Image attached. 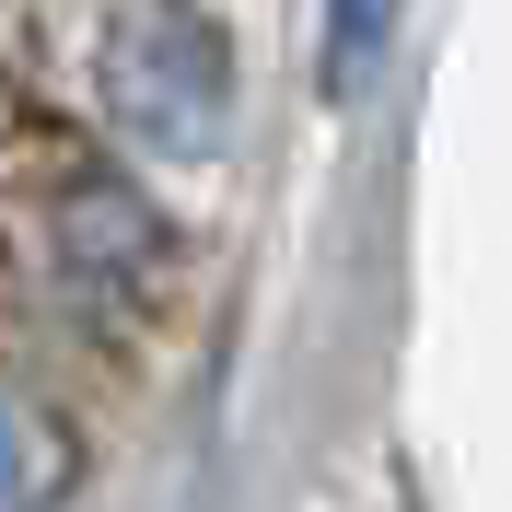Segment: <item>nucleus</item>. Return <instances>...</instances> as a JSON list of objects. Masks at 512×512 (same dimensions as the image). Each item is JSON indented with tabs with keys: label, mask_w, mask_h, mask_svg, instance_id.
Segmentation results:
<instances>
[{
	"label": "nucleus",
	"mask_w": 512,
	"mask_h": 512,
	"mask_svg": "<svg viewBox=\"0 0 512 512\" xmlns=\"http://www.w3.org/2000/svg\"><path fill=\"white\" fill-rule=\"evenodd\" d=\"M105 117L140 140V152L210 163L233 128V59L222 35L198 24L187 0H128L117 35H105Z\"/></svg>",
	"instance_id": "obj_1"
},
{
	"label": "nucleus",
	"mask_w": 512,
	"mask_h": 512,
	"mask_svg": "<svg viewBox=\"0 0 512 512\" xmlns=\"http://www.w3.org/2000/svg\"><path fill=\"white\" fill-rule=\"evenodd\" d=\"M396 24H408V0H326V94H361L384 70V47H396Z\"/></svg>",
	"instance_id": "obj_2"
},
{
	"label": "nucleus",
	"mask_w": 512,
	"mask_h": 512,
	"mask_svg": "<svg viewBox=\"0 0 512 512\" xmlns=\"http://www.w3.org/2000/svg\"><path fill=\"white\" fill-rule=\"evenodd\" d=\"M0 512H35V431L0 408Z\"/></svg>",
	"instance_id": "obj_3"
}]
</instances>
